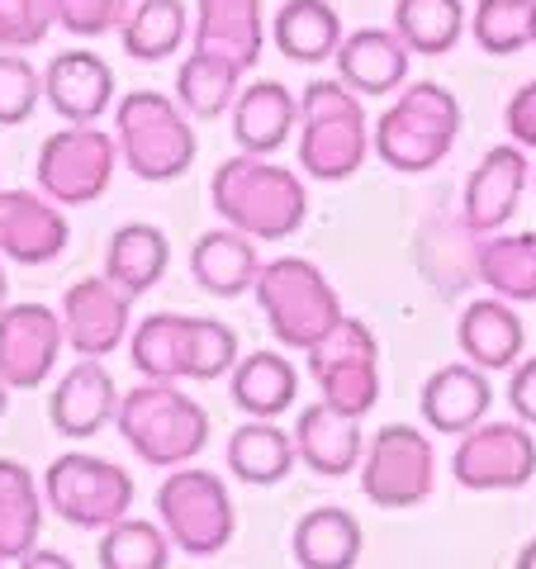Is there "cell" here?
Wrapping results in <instances>:
<instances>
[{
  "mask_svg": "<svg viewBox=\"0 0 536 569\" xmlns=\"http://www.w3.org/2000/svg\"><path fill=\"white\" fill-rule=\"evenodd\" d=\"M133 475L91 451H67L43 470V498L67 527L105 531L133 508Z\"/></svg>",
  "mask_w": 536,
  "mask_h": 569,
  "instance_id": "9",
  "label": "cell"
},
{
  "mask_svg": "<svg viewBox=\"0 0 536 569\" xmlns=\"http://www.w3.org/2000/svg\"><path fill=\"white\" fill-rule=\"evenodd\" d=\"M470 14L460 0H395V33L418 58H441L460 43Z\"/></svg>",
  "mask_w": 536,
  "mask_h": 569,
  "instance_id": "36",
  "label": "cell"
},
{
  "mask_svg": "<svg viewBox=\"0 0 536 569\" xmlns=\"http://www.w3.org/2000/svg\"><path fill=\"white\" fill-rule=\"evenodd\" d=\"M43 100L67 123H100L115 110V67L91 48H67L43 71Z\"/></svg>",
  "mask_w": 536,
  "mask_h": 569,
  "instance_id": "18",
  "label": "cell"
},
{
  "mask_svg": "<svg viewBox=\"0 0 536 569\" xmlns=\"http://www.w3.org/2000/svg\"><path fill=\"white\" fill-rule=\"evenodd\" d=\"M67 213L43 190H0V257L48 266L67 252Z\"/></svg>",
  "mask_w": 536,
  "mask_h": 569,
  "instance_id": "17",
  "label": "cell"
},
{
  "mask_svg": "<svg viewBox=\"0 0 536 569\" xmlns=\"http://www.w3.org/2000/svg\"><path fill=\"white\" fill-rule=\"evenodd\" d=\"M190 276L205 295L214 299H238L257 284L261 276V257H257V238L238 233V228H209L195 238L190 247Z\"/></svg>",
  "mask_w": 536,
  "mask_h": 569,
  "instance_id": "24",
  "label": "cell"
},
{
  "mask_svg": "<svg viewBox=\"0 0 536 569\" xmlns=\"http://www.w3.org/2000/svg\"><path fill=\"white\" fill-rule=\"evenodd\" d=\"M52 24H58L52 0H0V48L6 52L39 48L52 33Z\"/></svg>",
  "mask_w": 536,
  "mask_h": 569,
  "instance_id": "40",
  "label": "cell"
},
{
  "mask_svg": "<svg viewBox=\"0 0 536 569\" xmlns=\"http://www.w3.org/2000/svg\"><path fill=\"white\" fill-rule=\"evenodd\" d=\"M504 123H508V133L517 148H536V81L527 86H517V96L508 100V110H504Z\"/></svg>",
  "mask_w": 536,
  "mask_h": 569,
  "instance_id": "42",
  "label": "cell"
},
{
  "mask_svg": "<svg viewBox=\"0 0 536 569\" xmlns=\"http://www.w3.org/2000/svg\"><path fill=\"white\" fill-rule=\"evenodd\" d=\"M257 305L271 323L280 347L309 351L337 318H343V299L328 284V276L304 257H276L261 266V276L252 284Z\"/></svg>",
  "mask_w": 536,
  "mask_h": 569,
  "instance_id": "7",
  "label": "cell"
},
{
  "mask_svg": "<svg viewBox=\"0 0 536 569\" xmlns=\"http://www.w3.org/2000/svg\"><path fill=\"white\" fill-rule=\"evenodd\" d=\"M186 33H190L186 0H138L119 29V43L133 62H167L186 48Z\"/></svg>",
  "mask_w": 536,
  "mask_h": 569,
  "instance_id": "35",
  "label": "cell"
},
{
  "mask_svg": "<svg viewBox=\"0 0 536 569\" xmlns=\"http://www.w3.org/2000/svg\"><path fill=\"white\" fill-rule=\"evenodd\" d=\"M332 62H337V77H343L356 96H395L408 86L414 52L404 48L395 29H351Z\"/></svg>",
  "mask_w": 536,
  "mask_h": 569,
  "instance_id": "22",
  "label": "cell"
},
{
  "mask_svg": "<svg viewBox=\"0 0 536 569\" xmlns=\"http://www.w3.org/2000/svg\"><path fill=\"white\" fill-rule=\"evenodd\" d=\"M209 204L228 228H238V233L257 238V242L295 238L304 219H309V190H304V181L257 152L224 157V162L214 167Z\"/></svg>",
  "mask_w": 536,
  "mask_h": 569,
  "instance_id": "1",
  "label": "cell"
},
{
  "mask_svg": "<svg viewBox=\"0 0 536 569\" xmlns=\"http://www.w3.org/2000/svg\"><path fill=\"white\" fill-rule=\"evenodd\" d=\"M370 119L343 77L309 81L299 96V171L314 181H351L370 157Z\"/></svg>",
  "mask_w": 536,
  "mask_h": 569,
  "instance_id": "3",
  "label": "cell"
},
{
  "mask_svg": "<svg viewBox=\"0 0 536 569\" xmlns=\"http://www.w3.org/2000/svg\"><path fill=\"white\" fill-rule=\"evenodd\" d=\"M195 48L214 58L257 67L266 48V10L261 0H195Z\"/></svg>",
  "mask_w": 536,
  "mask_h": 569,
  "instance_id": "23",
  "label": "cell"
},
{
  "mask_svg": "<svg viewBox=\"0 0 536 569\" xmlns=\"http://www.w3.org/2000/svg\"><path fill=\"white\" fill-rule=\"evenodd\" d=\"M119 157V138L105 133L100 123H67V129L48 133L39 148V190L48 200H58L62 209H81L96 204L115 181Z\"/></svg>",
  "mask_w": 536,
  "mask_h": 569,
  "instance_id": "10",
  "label": "cell"
},
{
  "mask_svg": "<svg viewBox=\"0 0 536 569\" xmlns=\"http://www.w3.org/2000/svg\"><path fill=\"white\" fill-rule=\"evenodd\" d=\"M119 437L157 470L190 466L209 447V413L167 380H142L119 399Z\"/></svg>",
  "mask_w": 536,
  "mask_h": 569,
  "instance_id": "5",
  "label": "cell"
},
{
  "mask_svg": "<svg viewBox=\"0 0 536 569\" xmlns=\"http://www.w3.org/2000/svg\"><path fill=\"white\" fill-rule=\"evenodd\" d=\"M532 181V162L527 148L517 142H498L479 157V167L470 171L466 181V200H460V219H466L470 233H504V223L523 204V190Z\"/></svg>",
  "mask_w": 536,
  "mask_h": 569,
  "instance_id": "16",
  "label": "cell"
},
{
  "mask_svg": "<svg viewBox=\"0 0 536 569\" xmlns=\"http://www.w3.org/2000/svg\"><path fill=\"white\" fill-rule=\"evenodd\" d=\"M309 356V376L332 408L351 418H366L380 399V342L361 318H337V323L304 351Z\"/></svg>",
  "mask_w": 536,
  "mask_h": 569,
  "instance_id": "11",
  "label": "cell"
},
{
  "mask_svg": "<svg viewBox=\"0 0 536 569\" xmlns=\"http://www.w3.org/2000/svg\"><path fill=\"white\" fill-rule=\"evenodd\" d=\"M532 186H536V176H532Z\"/></svg>",
  "mask_w": 536,
  "mask_h": 569,
  "instance_id": "49",
  "label": "cell"
},
{
  "mask_svg": "<svg viewBox=\"0 0 536 569\" xmlns=\"http://www.w3.org/2000/svg\"><path fill=\"white\" fill-rule=\"evenodd\" d=\"M343 39V14L332 10V0H285L271 20V43L295 67L332 62Z\"/></svg>",
  "mask_w": 536,
  "mask_h": 569,
  "instance_id": "27",
  "label": "cell"
},
{
  "mask_svg": "<svg viewBox=\"0 0 536 569\" xmlns=\"http://www.w3.org/2000/svg\"><path fill=\"white\" fill-rule=\"evenodd\" d=\"M115 138H119V157L138 181H176L186 176L200 138H195V119L181 110L176 96L162 91H129L115 104Z\"/></svg>",
  "mask_w": 536,
  "mask_h": 569,
  "instance_id": "6",
  "label": "cell"
},
{
  "mask_svg": "<svg viewBox=\"0 0 536 569\" xmlns=\"http://www.w3.org/2000/svg\"><path fill=\"white\" fill-rule=\"evenodd\" d=\"M532 6L536 0H479L470 14L475 43L494 58H513V52L532 48Z\"/></svg>",
  "mask_w": 536,
  "mask_h": 569,
  "instance_id": "38",
  "label": "cell"
},
{
  "mask_svg": "<svg viewBox=\"0 0 536 569\" xmlns=\"http://www.w3.org/2000/svg\"><path fill=\"white\" fill-rule=\"evenodd\" d=\"M456 342H460V356L479 370H513L527 351V332L508 299L489 295V299H475V305L460 313Z\"/></svg>",
  "mask_w": 536,
  "mask_h": 569,
  "instance_id": "25",
  "label": "cell"
},
{
  "mask_svg": "<svg viewBox=\"0 0 536 569\" xmlns=\"http://www.w3.org/2000/svg\"><path fill=\"white\" fill-rule=\"evenodd\" d=\"M6 408H10V389L0 385V418H6Z\"/></svg>",
  "mask_w": 536,
  "mask_h": 569,
  "instance_id": "47",
  "label": "cell"
},
{
  "mask_svg": "<svg viewBox=\"0 0 536 569\" xmlns=\"http://www.w3.org/2000/svg\"><path fill=\"white\" fill-rule=\"evenodd\" d=\"M532 48H536V6H532Z\"/></svg>",
  "mask_w": 536,
  "mask_h": 569,
  "instance_id": "48",
  "label": "cell"
},
{
  "mask_svg": "<svg viewBox=\"0 0 536 569\" xmlns=\"http://www.w3.org/2000/svg\"><path fill=\"white\" fill-rule=\"evenodd\" d=\"M133 370L142 380H224L238 366V332L219 318L152 313L133 328Z\"/></svg>",
  "mask_w": 536,
  "mask_h": 569,
  "instance_id": "2",
  "label": "cell"
},
{
  "mask_svg": "<svg viewBox=\"0 0 536 569\" xmlns=\"http://www.w3.org/2000/svg\"><path fill=\"white\" fill-rule=\"evenodd\" d=\"M43 100V77L39 67L20 52H6L0 48V129H14L24 123Z\"/></svg>",
  "mask_w": 536,
  "mask_h": 569,
  "instance_id": "39",
  "label": "cell"
},
{
  "mask_svg": "<svg viewBox=\"0 0 536 569\" xmlns=\"http://www.w3.org/2000/svg\"><path fill=\"white\" fill-rule=\"evenodd\" d=\"M171 266V242L162 228L152 223H123L110 233V242H105V276H110L119 290H129L133 299L148 295L157 280L167 276Z\"/></svg>",
  "mask_w": 536,
  "mask_h": 569,
  "instance_id": "28",
  "label": "cell"
},
{
  "mask_svg": "<svg viewBox=\"0 0 536 569\" xmlns=\"http://www.w3.org/2000/svg\"><path fill=\"white\" fill-rule=\"evenodd\" d=\"M508 403H513L517 422L536 427V356H523V361L513 366V376H508Z\"/></svg>",
  "mask_w": 536,
  "mask_h": 569,
  "instance_id": "43",
  "label": "cell"
},
{
  "mask_svg": "<svg viewBox=\"0 0 536 569\" xmlns=\"http://www.w3.org/2000/svg\"><path fill=\"white\" fill-rule=\"evenodd\" d=\"M361 546H366V531L347 508H314L295 527L299 569H356Z\"/></svg>",
  "mask_w": 536,
  "mask_h": 569,
  "instance_id": "31",
  "label": "cell"
},
{
  "mask_svg": "<svg viewBox=\"0 0 536 569\" xmlns=\"http://www.w3.org/2000/svg\"><path fill=\"white\" fill-rule=\"evenodd\" d=\"M133 323V295L119 290L110 276H86L77 284H67L62 295V332H67V347L77 356H110L123 347Z\"/></svg>",
  "mask_w": 536,
  "mask_h": 569,
  "instance_id": "15",
  "label": "cell"
},
{
  "mask_svg": "<svg viewBox=\"0 0 536 569\" xmlns=\"http://www.w3.org/2000/svg\"><path fill=\"white\" fill-rule=\"evenodd\" d=\"M437 485V451L433 437H423L408 422H389L366 441L361 456V493L375 508L404 512L418 508Z\"/></svg>",
  "mask_w": 536,
  "mask_h": 569,
  "instance_id": "12",
  "label": "cell"
},
{
  "mask_svg": "<svg viewBox=\"0 0 536 569\" xmlns=\"http://www.w3.org/2000/svg\"><path fill=\"white\" fill-rule=\"evenodd\" d=\"M67 347L62 313L48 305H6L0 309V385L39 389Z\"/></svg>",
  "mask_w": 536,
  "mask_h": 569,
  "instance_id": "14",
  "label": "cell"
},
{
  "mask_svg": "<svg viewBox=\"0 0 536 569\" xmlns=\"http://www.w3.org/2000/svg\"><path fill=\"white\" fill-rule=\"evenodd\" d=\"M295 437H285L271 418H252L234 427V437H228V470L242 485H280L295 470Z\"/></svg>",
  "mask_w": 536,
  "mask_h": 569,
  "instance_id": "34",
  "label": "cell"
},
{
  "mask_svg": "<svg viewBox=\"0 0 536 569\" xmlns=\"http://www.w3.org/2000/svg\"><path fill=\"white\" fill-rule=\"evenodd\" d=\"M228 389H234V403L247 418H280L285 408L299 395V370L285 361L280 351H252L242 356L228 376Z\"/></svg>",
  "mask_w": 536,
  "mask_h": 569,
  "instance_id": "32",
  "label": "cell"
},
{
  "mask_svg": "<svg viewBox=\"0 0 536 569\" xmlns=\"http://www.w3.org/2000/svg\"><path fill=\"white\" fill-rule=\"evenodd\" d=\"M299 129V96L285 81H252L234 104V142L242 152L271 157Z\"/></svg>",
  "mask_w": 536,
  "mask_h": 569,
  "instance_id": "26",
  "label": "cell"
},
{
  "mask_svg": "<svg viewBox=\"0 0 536 569\" xmlns=\"http://www.w3.org/2000/svg\"><path fill=\"white\" fill-rule=\"evenodd\" d=\"M475 276L489 295L508 305H536V228L527 233H489L475 252Z\"/></svg>",
  "mask_w": 536,
  "mask_h": 569,
  "instance_id": "29",
  "label": "cell"
},
{
  "mask_svg": "<svg viewBox=\"0 0 536 569\" xmlns=\"http://www.w3.org/2000/svg\"><path fill=\"white\" fill-rule=\"evenodd\" d=\"M119 399L123 395L115 389L110 370H105L100 361H91V356H81V361L58 380V389H52L48 418H52V427H58L62 437H77L81 441V437H96L100 427L115 422Z\"/></svg>",
  "mask_w": 536,
  "mask_h": 569,
  "instance_id": "21",
  "label": "cell"
},
{
  "mask_svg": "<svg viewBox=\"0 0 536 569\" xmlns=\"http://www.w3.org/2000/svg\"><path fill=\"white\" fill-rule=\"evenodd\" d=\"M43 503L39 479L20 460H0V560L20 565L43 531Z\"/></svg>",
  "mask_w": 536,
  "mask_h": 569,
  "instance_id": "30",
  "label": "cell"
},
{
  "mask_svg": "<svg viewBox=\"0 0 536 569\" xmlns=\"http://www.w3.org/2000/svg\"><path fill=\"white\" fill-rule=\"evenodd\" d=\"M513 569H536V541H527L523 550H517V565Z\"/></svg>",
  "mask_w": 536,
  "mask_h": 569,
  "instance_id": "45",
  "label": "cell"
},
{
  "mask_svg": "<svg viewBox=\"0 0 536 569\" xmlns=\"http://www.w3.org/2000/svg\"><path fill=\"white\" fill-rule=\"evenodd\" d=\"M157 522L171 537L176 550L186 556H219L238 531V512L228 485L209 470H190L176 466L162 485H157Z\"/></svg>",
  "mask_w": 536,
  "mask_h": 569,
  "instance_id": "8",
  "label": "cell"
},
{
  "mask_svg": "<svg viewBox=\"0 0 536 569\" xmlns=\"http://www.w3.org/2000/svg\"><path fill=\"white\" fill-rule=\"evenodd\" d=\"M58 24L77 39H100V33L123 29V20L133 14L129 0H52Z\"/></svg>",
  "mask_w": 536,
  "mask_h": 569,
  "instance_id": "41",
  "label": "cell"
},
{
  "mask_svg": "<svg viewBox=\"0 0 536 569\" xmlns=\"http://www.w3.org/2000/svg\"><path fill=\"white\" fill-rule=\"evenodd\" d=\"M6 290H10V280H6V266H0V309H6Z\"/></svg>",
  "mask_w": 536,
  "mask_h": 569,
  "instance_id": "46",
  "label": "cell"
},
{
  "mask_svg": "<svg viewBox=\"0 0 536 569\" xmlns=\"http://www.w3.org/2000/svg\"><path fill=\"white\" fill-rule=\"evenodd\" d=\"M460 133V100L441 81H408L370 129V148L389 171L418 176L441 167Z\"/></svg>",
  "mask_w": 536,
  "mask_h": 569,
  "instance_id": "4",
  "label": "cell"
},
{
  "mask_svg": "<svg viewBox=\"0 0 536 569\" xmlns=\"http://www.w3.org/2000/svg\"><path fill=\"white\" fill-rule=\"evenodd\" d=\"M451 475L460 489L475 493H504L523 489L536 475V437L527 422H479L456 441Z\"/></svg>",
  "mask_w": 536,
  "mask_h": 569,
  "instance_id": "13",
  "label": "cell"
},
{
  "mask_svg": "<svg viewBox=\"0 0 536 569\" xmlns=\"http://www.w3.org/2000/svg\"><path fill=\"white\" fill-rule=\"evenodd\" d=\"M295 451L304 466L324 479H343L351 470H361V456H366L361 418H351L343 408H332L328 399H318L304 408L295 422Z\"/></svg>",
  "mask_w": 536,
  "mask_h": 569,
  "instance_id": "20",
  "label": "cell"
},
{
  "mask_svg": "<svg viewBox=\"0 0 536 569\" xmlns=\"http://www.w3.org/2000/svg\"><path fill=\"white\" fill-rule=\"evenodd\" d=\"M100 569H167L171 565V537L162 522L119 518L115 527L100 531Z\"/></svg>",
  "mask_w": 536,
  "mask_h": 569,
  "instance_id": "37",
  "label": "cell"
},
{
  "mask_svg": "<svg viewBox=\"0 0 536 569\" xmlns=\"http://www.w3.org/2000/svg\"><path fill=\"white\" fill-rule=\"evenodd\" d=\"M238 77H242L238 62L190 48V58L176 67V100H181V110L200 123L224 119V114H234V104H238V91H242Z\"/></svg>",
  "mask_w": 536,
  "mask_h": 569,
  "instance_id": "33",
  "label": "cell"
},
{
  "mask_svg": "<svg viewBox=\"0 0 536 569\" xmlns=\"http://www.w3.org/2000/svg\"><path fill=\"white\" fill-rule=\"evenodd\" d=\"M423 422L441 437H466L470 427H479L494 408V385H489V370H479L470 361H451L427 376L423 385Z\"/></svg>",
  "mask_w": 536,
  "mask_h": 569,
  "instance_id": "19",
  "label": "cell"
},
{
  "mask_svg": "<svg viewBox=\"0 0 536 569\" xmlns=\"http://www.w3.org/2000/svg\"><path fill=\"white\" fill-rule=\"evenodd\" d=\"M20 569H77V565H71L67 556H58V550H39V546H33L29 556L20 560Z\"/></svg>",
  "mask_w": 536,
  "mask_h": 569,
  "instance_id": "44",
  "label": "cell"
}]
</instances>
